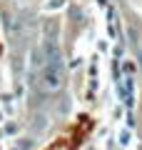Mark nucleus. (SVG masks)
<instances>
[{
  "label": "nucleus",
  "mask_w": 142,
  "mask_h": 150,
  "mask_svg": "<svg viewBox=\"0 0 142 150\" xmlns=\"http://www.w3.org/2000/svg\"><path fill=\"white\" fill-rule=\"evenodd\" d=\"M65 83V68H63V60H60L58 50H47V60L42 63V85H45V90L55 93L60 90Z\"/></svg>",
  "instance_id": "obj_1"
}]
</instances>
